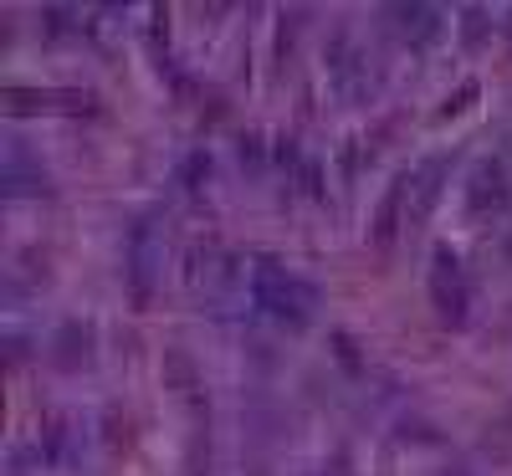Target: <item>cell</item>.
<instances>
[{
	"mask_svg": "<svg viewBox=\"0 0 512 476\" xmlns=\"http://www.w3.org/2000/svg\"><path fill=\"white\" fill-rule=\"evenodd\" d=\"M251 297H256V308H262L267 318L292 323V328H303V323L313 318V308H318V292H313L303 277L282 272L277 262H262V267H256V277H251Z\"/></svg>",
	"mask_w": 512,
	"mask_h": 476,
	"instance_id": "6da1fadb",
	"label": "cell"
},
{
	"mask_svg": "<svg viewBox=\"0 0 512 476\" xmlns=\"http://www.w3.org/2000/svg\"><path fill=\"white\" fill-rule=\"evenodd\" d=\"M431 297H436V313H441L446 323H461V318H466V302H472V292H466L461 267H456V256H451V251H436Z\"/></svg>",
	"mask_w": 512,
	"mask_h": 476,
	"instance_id": "7a4b0ae2",
	"label": "cell"
},
{
	"mask_svg": "<svg viewBox=\"0 0 512 476\" xmlns=\"http://www.w3.org/2000/svg\"><path fill=\"white\" fill-rule=\"evenodd\" d=\"M502 210L507 205V175H502V164H482L477 169V180H472V210Z\"/></svg>",
	"mask_w": 512,
	"mask_h": 476,
	"instance_id": "3957f363",
	"label": "cell"
},
{
	"mask_svg": "<svg viewBox=\"0 0 512 476\" xmlns=\"http://www.w3.org/2000/svg\"><path fill=\"white\" fill-rule=\"evenodd\" d=\"M88 343H93V328H82V323H67L62 333H57V364H82L88 359Z\"/></svg>",
	"mask_w": 512,
	"mask_h": 476,
	"instance_id": "277c9868",
	"label": "cell"
},
{
	"mask_svg": "<svg viewBox=\"0 0 512 476\" xmlns=\"http://www.w3.org/2000/svg\"><path fill=\"white\" fill-rule=\"evenodd\" d=\"M400 21H405V36L415 31V36H436L441 31V21H436V11L431 6H410V11H395Z\"/></svg>",
	"mask_w": 512,
	"mask_h": 476,
	"instance_id": "5b68a950",
	"label": "cell"
}]
</instances>
